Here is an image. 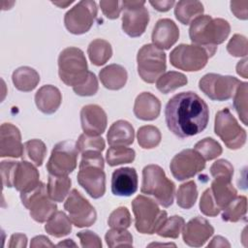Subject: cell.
Listing matches in <instances>:
<instances>
[{
	"instance_id": "cell-25",
	"label": "cell",
	"mask_w": 248,
	"mask_h": 248,
	"mask_svg": "<svg viewBox=\"0 0 248 248\" xmlns=\"http://www.w3.org/2000/svg\"><path fill=\"white\" fill-rule=\"evenodd\" d=\"M134 128L126 120L113 122L107 134L108 142L110 146H128L134 142Z\"/></svg>"
},
{
	"instance_id": "cell-40",
	"label": "cell",
	"mask_w": 248,
	"mask_h": 248,
	"mask_svg": "<svg viewBox=\"0 0 248 248\" xmlns=\"http://www.w3.org/2000/svg\"><path fill=\"white\" fill-rule=\"evenodd\" d=\"M105 140L99 136L81 134L76 142L77 149L82 154L85 152H102L105 149Z\"/></svg>"
},
{
	"instance_id": "cell-39",
	"label": "cell",
	"mask_w": 248,
	"mask_h": 248,
	"mask_svg": "<svg viewBox=\"0 0 248 248\" xmlns=\"http://www.w3.org/2000/svg\"><path fill=\"white\" fill-rule=\"evenodd\" d=\"M194 149L205 161L213 160L218 156H220L223 152V149L220 143L212 138H204L195 144Z\"/></svg>"
},
{
	"instance_id": "cell-42",
	"label": "cell",
	"mask_w": 248,
	"mask_h": 248,
	"mask_svg": "<svg viewBox=\"0 0 248 248\" xmlns=\"http://www.w3.org/2000/svg\"><path fill=\"white\" fill-rule=\"evenodd\" d=\"M105 240L107 245L110 248L133 246V236L127 230L111 229L107 232Z\"/></svg>"
},
{
	"instance_id": "cell-57",
	"label": "cell",
	"mask_w": 248,
	"mask_h": 248,
	"mask_svg": "<svg viewBox=\"0 0 248 248\" xmlns=\"http://www.w3.org/2000/svg\"><path fill=\"white\" fill-rule=\"evenodd\" d=\"M247 58L245 57L244 59L238 61V63L236 64V73L241 76L244 78H248V74H247Z\"/></svg>"
},
{
	"instance_id": "cell-49",
	"label": "cell",
	"mask_w": 248,
	"mask_h": 248,
	"mask_svg": "<svg viewBox=\"0 0 248 248\" xmlns=\"http://www.w3.org/2000/svg\"><path fill=\"white\" fill-rule=\"evenodd\" d=\"M17 162L16 161H2L0 164V170H1V177H2V183L5 187L11 188L13 186V180L14 175L16 171Z\"/></svg>"
},
{
	"instance_id": "cell-14",
	"label": "cell",
	"mask_w": 248,
	"mask_h": 248,
	"mask_svg": "<svg viewBox=\"0 0 248 248\" xmlns=\"http://www.w3.org/2000/svg\"><path fill=\"white\" fill-rule=\"evenodd\" d=\"M78 150L71 140L56 143L51 150L46 170L52 175H68L77 168Z\"/></svg>"
},
{
	"instance_id": "cell-30",
	"label": "cell",
	"mask_w": 248,
	"mask_h": 248,
	"mask_svg": "<svg viewBox=\"0 0 248 248\" xmlns=\"http://www.w3.org/2000/svg\"><path fill=\"white\" fill-rule=\"evenodd\" d=\"M72 181L68 175L49 174L47 181V193L49 198L56 202H61L70 192Z\"/></svg>"
},
{
	"instance_id": "cell-6",
	"label": "cell",
	"mask_w": 248,
	"mask_h": 248,
	"mask_svg": "<svg viewBox=\"0 0 248 248\" xmlns=\"http://www.w3.org/2000/svg\"><path fill=\"white\" fill-rule=\"evenodd\" d=\"M85 55L80 48L70 46L64 48L58 57V75L60 79L69 86L81 83L88 75Z\"/></svg>"
},
{
	"instance_id": "cell-31",
	"label": "cell",
	"mask_w": 248,
	"mask_h": 248,
	"mask_svg": "<svg viewBox=\"0 0 248 248\" xmlns=\"http://www.w3.org/2000/svg\"><path fill=\"white\" fill-rule=\"evenodd\" d=\"M46 232L54 237H63L72 231V222L63 211H56L45 225Z\"/></svg>"
},
{
	"instance_id": "cell-13",
	"label": "cell",
	"mask_w": 248,
	"mask_h": 248,
	"mask_svg": "<svg viewBox=\"0 0 248 248\" xmlns=\"http://www.w3.org/2000/svg\"><path fill=\"white\" fill-rule=\"evenodd\" d=\"M241 81L232 76L209 73L199 81L200 90L213 101H227L232 98Z\"/></svg>"
},
{
	"instance_id": "cell-52",
	"label": "cell",
	"mask_w": 248,
	"mask_h": 248,
	"mask_svg": "<svg viewBox=\"0 0 248 248\" xmlns=\"http://www.w3.org/2000/svg\"><path fill=\"white\" fill-rule=\"evenodd\" d=\"M248 1H232L231 11L239 19H247L248 17Z\"/></svg>"
},
{
	"instance_id": "cell-32",
	"label": "cell",
	"mask_w": 248,
	"mask_h": 248,
	"mask_svg": "<svg viewBox=\"0 0 248 248\" xmlns=\"http://www.w3.org/2000/svg\"><path fill=\"white\" fill-rule=\"evenodd\" d=\"M87 53L92 64L95 66H102L106 64L111 57L112 48L108 41L103 39H95L89 44Z\"/></svg>"
},
{
	"instance_id": "cell-48",
	"label": "cell",
	"mask_w": 248,
	"mask_h": 248,
	"mask_svg": "<svg viewBox=\"0 0 248 248\" xmlns=\"http://www.w3.org/2000/svg\"><path fill=\"white\" fill-rule=\"evenodd\" d=\"M200 210L202 211V214H204L205 216H209V217H215L220 213V209L217 207L210 188H207L202 195L201 197V201H200Z\"/></svg>"
},
{
	"instance_id": "cell-46",
	"label": "cell",
	"mask_w": 248,
	"mask_h": 248,
	"mask_svg": "<svg viewBox=\"0 0 248 248\" xmlns=\"http://www.w3.org/2000/svg\"><path fill=\"white\" fill-rule=\"evenodd\" d=\"M227 50L234 57H246L248 53L246 37L240 34H234L227 45Z\"/></svg>"
},
{
	"instance_id": "cell-4",
	"label": "cell",
	"mask_w": 248,
	"mask_h": 248,
	"mask_svg": "<svg viewBox=\"0 0 248 248\" xmlns=\"http://www.w3.org/2000/svg\"><path fill=\"white\" fill-rule=\"evenodd\" d=\"M140 191L142 194L154 197L160 205L169 207L173 202L175 185L167 177L160 166L152 164L145 166L142 170Z\"/></svg>"
},
{
	"instance_id": "cell-9",
	"label": "cell",
	"mask_w": 248,
	"mask_h": 248,
	"mask_svg": "<svg viewBox=\"0 0 248 248\" xmlns=\"http://www.w3.org/2000/svg\"><path fill=\"white\" fill-rule=\"evenodd\" d=\"M214 132L229 149H239L246 142V131L238 124L237 120L228 108H225L216 113Z\"/></svg>"
},
{
	"instance_id": "cell-16",
	"label": "cell",
	"mask_w": 248,
	"mask_h": 248,
	"mask_svg": "<svg viewBox=\"0 0 248 248\" xmlns=\"http://www.w3.org/2000/svg\"><path fill=\"white\" fill-rule=\"evenodd\" d=\"M205 168V160L195 149H184L174 155L170 169L173 177L179 181L194 177Z\"/></svg>"
},
{
	"instance_id": "cell-43",
	"label": "cell",
	"mask_w": 248,
	"mask_h": 248,
	"mask_svg": "<svg viewBox=\"0 0 248 248\" xmlns=\"http://www.w3.org/2000/svg\"><path fill=\"white\" fill-rule=\"evenodd\" d=\"M185 225V221L182 217L174 215L171 217H167L161 228L158 230V235L162 237L177 238Z\"/></svg>"
},
{
	"instance_id": "cell-17",
	"label": "cell",
	"mask_w": 248,
	"mask_h": 248,
	"mask_svg": "<svg viewBox=\"0 0 248 248\" xmlns=\"http://www.w3.org/2000/svg\"><path fill=\"white\" fill-rule=\"evenodd\" d=\"M214 233V228L204 218L197 216L183 227L182 237L184 243L191 247H201Z\"/></svg>"
},
{
	"instance_id": "cell-1",
	"label": "cell",
	"mask_w": 248,
	"mask_h": 248,
	"mask_svg": "<svg viewBox=\"0 0 248 248\" xmlns=\"http://www.w3.org/2000/svg\"><path fill=\"white\" fill-rule=\"evenodd\" d=\"M165 119L172 134L185 139L196 136L206 128L209 120V108L207 104L195 92H180L167 103Z\"/></svg>"
},
{
	"instance_id": "cell-3",
	"label": "cell",
	"mask_w": 248,
	"mask_h": 248,
	"mask_svg": "<svg viewBox=\"0 0 248 248\" xmlns=\"http://www.w3.org/2000/svg\"><path fill=\"white\" fill-rule=\"evenodd\" d=\"M105 161L101 152H85L81 154L79 170L77 175L78 184L93 199H99L106 192Z\"/></svg>"
},
{
	"instance_id": "cell-47",
	"label": "cell",
	"mask_w": 248,
	"mask_h": 248,
	"mask_svg": "<svg viewBox=\"0 0 248 248\" xmlns=\"http://www.w3.org/2000/svg\"><path fill=\"white\" fill-rule=\"evenodd\" d=\"M210 174L213 178H224L232 180L233 175V167L228 160L219 159L211 165Z\"/></svg>"
},
{
	"instance_id": "cell-54",
	"label": "cell",
	"mask_w": 248,
	"mask_h": 248,
	"mask_svg": "<svg viewBox=\"0 0 248 248\" xmlns=\"http://www.w3.org/2000/svg\"><path fill=\"white\" fill-rule=\"evenodd\" d=\"M149 3L155 10L159 12H168L170 9L172 8L175 2L173 0H151L149 1Z\"/></svg>"
},
{
	"instance_id": "cell-38",
	"label": "cell",
	"mask_w": 248,
	"mask_h": 248,
	"mask_svg": "<svg viewBox=\"0 0 248 248\" xmlns=\"http://www.w3.org/2000/svg\"><path fill=\"white\" fill-rule=\"evenodd\" d=\"M198 198L197 185L193 180L181 184L176 192V202L178 206L189 209L194 206Z\"/></svg>"
},
{
	"instance_id": "cell-50",
	"label": "cell",
	"mask_w": 248,
	"mask_h": 248,
	"mask_svg": "<svg viewBox=\"0 0 248 248\" xmlns=\"http://www.w3.org/2000/svg\"><path fill=\"white\" fill-rule=\"evenodd\" d=\"M77 236L79 238L80 245L83 248H101L102 241L98 234L91 231H81L77 233Z\"/></svg>"
},
{
	"instance_id": "cell-56",
	"label": "cell",
	"mask_w": 248,
	"mask_h": 248,
	"mask_svg": "<svg viewBox=\"0 0 248 248\" xmlns=\"http://www.w3.org/2000/svg\"><path fill=\"white\" fill-rule=\"evenodd\" d=\"M207 247H231V244L225 237L216 235L212 238L211 242L208 243Z\"/></svg>"
},
{
	"instance_id": "cell-41",
	"label": "cell",
	"mask_w": 248,
	"mask_h": 248,
	"mask_svg": "<svg viewBox=\"0 0 248 248\" xmlns=\"http://www.w3.org/2000/svg\"><path fill=\"white\" fill-rule=\"evenodd\" d=\"M247 92L248 83L242 82L237 86L233 94V108L237 112L240 120L244 125H248L247 122Z\"/></svg>"
},
{
	"instance_id": "cell-7",
	"label": "cell",
	"mask_w": 248,
	"mask_h": 248,
	"mask_svg": "<svg viewBox=\"0 0 248 248\" xmlns=\"http://www.w3.org/2000/svg\"><path fill=\"white\" fill-rule=\"evenodd\" d=\"M20 200L29 209L32 219L38 223L46 222L57 211V205L48 196L46 185L41 181L31 190L20 193Z\"/></svg>"
},
{
	"instance_id": "cell-51",
	"label": "cell",
	"mask_w": 248,
	"mask_h": 248,
	"mask_svg": "<svg viewBox=\"0 0 248 248\" xmlns=\"http://www.w3.org/2000/svg\"><path fill=\"white\" fill-rule=\"evenodd\" d=\"M100 7L103 12V14L108 18V19H115L119 16L121 10V4L117 0L113 1H100Z\"/></svg>"
},
{
	"instance_id": "cell-21",
	"label": "cell",
	"mask_w": 248,
	"mask_h": 248,
	"mask_svg": "<svg viewBox=\"0 0 248 248\" xmlns=\"http://www.w3.org/2000/svg\"><path fill=\"white\" fill-rule=\"evenodd\" d=\"M179 38V29L170 18L159 19L152 31L151 40L154 46L161 49H170Z\"/></svg>"
},
{
	"instance_id": "cell-27",
	"label": "cell",
	"mask_w": 248,
	"mask_h": 248,
	"mask_svg": "<svg viewBox=\"0 0 248 248\" xmlns=\"http://www.w3.org/2000/svg\"><path fill=\"white\" fill-rule=\"evenodd\" d=\"M210 191L213 200L220 210H223L237 194L236 189L232 184V180L224 178H214L211 182Z\"/></svg>"
},
{
	"instance_id": "cell-58",
	"label": "cell",
	"mask_w": 248,
	"mask_h": 248,
	"mask_svg": "<svg viewBox=\"0 0 248 248\" xmlns=\"http://www.w3.org/2000/svg\"><path fill=\"white\" fill-rule=\"evenodd\" d=\"M56 246H58V247H77L78 245L72 240V239H65L64 241H62V242H59Z\"/></svg>"
},
{
	"instance_id": "cell-22",
	"label": "cell",
	"mask_w": 248,
	"mask_h": 248,
	"mask_svg": "<svg viewBox=\"0 0 248 248\" xmlns=\"http://www.w3.org/2000/svg\"><path fill=\"white\" fill-rule=\"evenodd\" d=\"M161 111L160 100L150 92H142L137 96L134 104V114L144 121L156 119Z\"/></svg>"
},
{
	"instance_id": "cell-59",
	"label": "cell",
	"mask_w": 248,
	"mask_h": 248,
	"mask_svg": "<svg viewBox=\"0 0 248 248\" xmlns=\"http://www.w3.org/2000/svg\"><path fill=\"white\" fill-rule=\"evenodd\" d=\"M54 5H57V6H59L60 8H65V7H67L68 5H70V4H72L73 3V1H67V2H52Z\"/></svg>"
},
{
	"instance_id": "cell-15",
	"label": "cell",
	"mask_w": 248,
	"mask_h": 248,
	"mask_svg": "<svg viewBox=\"0 0 248 248\" xmlns=\"http://www.w3.org/2000/svg\"><path fill=\"white\" fill-rule=\"evenodd\" d=\"M64 209L68 212L71 222L78 228L90 227L96 222L95 208L77 189L70 192L64 202Z\"/></svg>"
},
{
	"instance_id": "cell-26",
	"label": "cell",
	"mask_w": 248,
	"mask_h": 248,
	"mask_svg": "<svg viewBox=\"0 0 248 248\" xmlns=\"http://www.w3.org/2000/svg\"><path fill=\"white\" fill-rule=\"evenodd\" d=\"M99 78L106 88L109 90H119L125 86L128 74L123 66L110 64L100 71Z\"/></svg>"
},
{
	"instance_id": "cell-18",
	"label": "cell",
	"mask_w": 248,
	"mask_h": 248,
	"mask_svg": "<svg viewBox=\"0 0 248 248\" xmlns=\"http://www.w3.org/2000/svg\"><path fill=\"white\" fill-rule=\"evenodd\" d=\"M80 123L85 134L100 136L107 128V113L98 105H86L80 110Z\"/></svg>"
},
{
	"instance_id": "cell-5",
	"label": "cell",
	"mask_w": 248,
	"mask_h": 248,
	"mask_svg": "<svg viewBox=\"0 0 248 248\" xmlns=\"http://www.w3.org/2000/svg\"><path fill=\"white\" fill-rule=\"evenodd\" d=\"M132 209L135 215V227L143 234H153L161 228L168 215L161 210L152 199L143 195L137 196L132 202Z\"/></svg>"
},
{
	"instance_id": "cell-55",
	"label": "cell",
	"mask_w": 248,
	"mask_h": 248,
	"mask_svg": "<svg viewBox=\"0 0 248 248\" xmlns=\"http://www.w3.org/2000/svg\"><path fill=\"white\" fill-rule=\"evenodd\" d=\"M30 247H54V244L45 235H37L31 239Z\"/></svg>"
},
{
	"instance_id": "cell-37",
	"label": "cell",
	"mask_w": 248,
	"mask_h": 248,
	"mask_svg": "<svg viewBox=\"0 0 248 248\" xmlns=\"http://www.w3.org/2000/svg\"><path fill=\"white\" fill-rule=\"evenodd\" d=\"M135 150L125 146H111L106 154V160L110 167L130 164L135 160Z\"/></svg>"
},
{
	"instance_id": "cell-12",
	"label": "cell",
	"mask_w": 248,
	"mask_h": 248,
	"mask_svg": "<svg viewBox=\"0 0 248 248\" xmlns=\"http://www.w3.org/2000/svg\"><path fill=\"white\" fill-rule=\"evenodd\" d=\"M97 13L98 8L95 1H79L65 14V27L72 34H84L92 27L97 17Z\"/></svg>"
},
{
	"instance_id": "cell-33",
	"label": "cell",
	"mask_w": 248,
	"mask_h": 248,
	"mask_svg": "<svg viewBox=\"0 0 248 248\" xmlns=\"http://www.w3.org/2000/svg\"><path fill=\"white\" fill-rule=\"evenodd\" d=\"M46 154V146L41 140L34 139L27 140L23 144V152L21 158L30 162L36 167L42 166Z\"/></svg>"
},
{
	"instance_id": "cell-8",
	"label": "cell",
	"mask_w": 248,
	"mask_h": 248,
	"mask_svg": "<svg viewBox=\"0 0 248 248\" xmlns=\"http://www.w3.org/2000/svg\"><path fill=\"white\" fill-rule=\"evenodd\" d=\"M137 62L138 73L147 83L155 82L167 69L166 53L153 44H146L140 48Z\"/></svg>"
},
{
	"instance_id": "cell-36",
	"label": "cell",
	"mask_w": 248,
	"mask_h": 248,
	"mask_svg": "<svg viewBox=\"0 0 248 248\" xmlns=\"http://www.w3.org/2000/svg\"><path fill=\"white\" fill-rule=\"evenodd\" d=\"M137 139L140 147L144 149H151L159 145L162 135L157 127L153 125H145L139 128Z\"/></svg>"
},
{
	"instance_id": "cell-24",
	"label": "cell",
	"mask_w": 248,
	"mask_h": 248,
	"mask_svg": "<svg viewBox=\"0 0 248 248\" xmlns=\"http://www.w3.org/2000/svg\"><path fill=\"white\" fill-rule=\"evenodd\" d=\"M62 95L59 89L51 84L44 85L35 94V104L39 110L46 114L54 113L60 107Z\"/></svg>"
},
{
	"instance_id": "cell-10",
	"label": "cell",
	"mask_w": 248,
	"mask_h": 248,
	"mask_svg": "<svg viewBox=\"0 0 248 248\" xmlns=\"http://www.w3.org/2000/svg\"><path fill=\"white\" fill-rule=\"evenodd\" d=\"M212 55L202 46L197 45L181 44L174 47L170 53V64L186 72L202 70Z\"/></svg>"
},
{
	"instance_id": "cell-28",
	"label": "cell",
	"mask_w": 248,
	"mask_h": 248,
	"mask_svg": "<svg viewBox=\"0 0 248 248\" xmlns=\"http://www.w3.org/2000/svg\"><path fill=\"white\" fill-rule=\"evenodd\" d=\"M12 80L17 90L29 92L38 85L40 75L35 69L28 66H22L13 72Z\"/></svg>"
},
{
	"instance_id": "cell-44",
	"label": "cell",
	"mask_w": 248,
	"mask_h": 248,
	"mask_svg": "<svg viewBox=\"0 0 248 248\" xmlns=\"http://www.w3.org/2000/svg\"><path fill=\"white\" fill-rule=\"evenodd\" d=\"M132 218L127 207L119 206L114 209L108 216V224L111 229L126 230L130 227Z\"/></svg>"
},
{
	"instance_id": "cell-2",
	"label": "cell",
	"mask_w": 248,
	"mask_h": 248,
	"mask_svg": "<svg viewBox=\"0 0 248 248\" xmlns=\"http://www.w3.org/2000/svg\"><path fill=\"white\" fill-rule=\"evenodd\" d=\"M189 36L193 45L204 47L212 56L217 46L224 43L231 32L230 23L223 18L202 15L190 23Z\"/></svg>"
},
{
	"instance_id": "cell-11",
	"label": "cell",
	"mask_w": 248,
	"mask_h": 248,
	"mask_svg": "<svg viewBox=\"0 0 248 248\" xmlns=\"http://www.w3.org/2000/svg\"><path fill=\"white\" fill-rule=\"evenodd\" d=\"M122 10V30L132 38L141 36L149 22V13L142 0H124Z\"/></svg>"
},
{
	"instance_id": "cell-53",
	"label": "cell",
	"mask_w": 248,
	"mask_h": 248,
	"mask_svg": "<svg viewBox=\"0 0 248 248\" xmlns=\"http://www.w3.org/2000/svg\"><path fill=\"white\" fill-rule=\"evenodd\" d=\"M27 246V237L23 233H14L12 234L10 238L9 247L15 248V247H20L25 248Z\"/></svg>"
},
{
	"instance_id": "cell-23",
	"label": "cell",
	"mask_w": 248,
	"mask_h": 248,
	"mask_svg": "<svg viewBox=\"0 0 248 248\" xmlns=\"http://www.w3.org/2000/svg\"><path fill=\"white\" fill-rule=\"evenodd\" d=\"M40 174L38 170L27 161L17 162L13 186L18 192H26L31 190L40 182Z\"/></svg>"
},
{
	"instance_id": "cell-34",
	"label": "cell",
	"mask_w": 248,
	"mask_h": 248,
	"mask_svg": "<svg viewBox=\"0 0 248 248\" xmlns=\"http://www.w3.org/2000/svg\"><path fill=\"white\" fill-rule=\"evenodd\" d=\"M188 79L184 74L170 71L159 77V78L156 80V87L160 92L168 94L179 87L186 85Z\"/></svg>"
},
{
	"instance_id": "cell-20",
	"label": "cell",
	"mask_w": 248,
	"mask_h": 248,
	"mask_svg": "<svg viewBox=\"0 0 248 248\" xmlns=\"http://www.w3.org/2000/svg\"><path fill=\"white\" fill-rule=\"evenodd\" d=\"M138 173L134 168H119L112 172L111 192L115 196L130 197L138 190Z\"/></svg>"
},
{
	"instance_id": "cell-19",
	"label": "cell",
	"mask_w": 248,
	"mask_h": 248,
	"mask_svg": "<svg viewBox=\"0 0 248 248\" xmlns=\"http://www.w3.org/2000/svg\"><path fill=\"white\" fill-rule=\"evenodd\" d=\"M22 152L20 131L11 123H3L0 127V157L18 158Z\"/></svg>"
},
{
	"instance_id": "cell-35",
	"label": "cell",
	"mask_w": 248,
	"mask_h": 248,
	"mask_svg": "<svg viewBox=\"0 0 248 248\" xmlns=\"http://www.w3.org/2000/svg\"><path fill=\"white\" fill-rule=\"evenodd\" d=\"M247 212V199L245 196H236L224 209L222 220L226 222H238L245 219Z\"/></svg>"
},
{
	"instance_id": "cell-29",
	"label": "cell",
	"mask_w": 248,
	"mask_h": 248,
	"mask_svg": "<svg viewBox=\"0 0 248 248\" xmlns=\"http://www.w3.org/2000/svg\"><path fill=\"white\" fill-rule=\"evenodd\" d=\"M203 5L196 0H181L178 1L174 8V16L182 24H190L195 18L202 16L203 13Z\"/></svg>"
},
{
	"instance_id": "cell-45",
	"label": "cell",
	"mask_w": 248,
	"mask_h": 248,
	"mask_svg": "<svg viewBox=\"0 0 248 248\" xmlns=\"http://www.w3.org/2000/svg\"><path fill=\"white\" fill-rule=\"evenodd\" d=\"M98 88H99L98 79L95 74L89 71L86 78L81 83L74 86L73 90L78 96L87 97V96L95 95L98 91Z\"/></svg>"
}]
</instances>
